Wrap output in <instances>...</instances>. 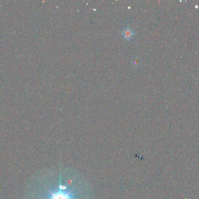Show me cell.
<instances>
[{"label":"cell","instance_id":"1","mask_svg":"<svg viewBox=\"0 0 199 199\" xmlns=\"http://www.w3.org/2000/svg\"><path fill=\"white\" fill-rule=\"evenodd\" d=\"M42 181L38 199H95L90 182L76 169L60 165L50 170Z\"/></svg>","mask_w":199,"mask_h":199},{"label":"cell","instance_id":"2","mask_svg":"<svg viewBox=\"0 0 199 199\" xmlns=\"http://www.w3.org/2000/svg\"><path fill=\"white\" fill-rule=\"evenodd\" d=\"M135 35V32L131 28L127 27L123 29L122 32V35L124 39L127 40H130L132 38L133 36Z\"/></svg>","mask_w":199,"mask_h":199}]
</instances>
